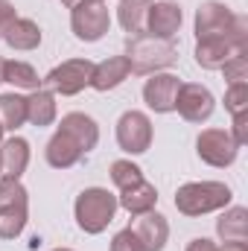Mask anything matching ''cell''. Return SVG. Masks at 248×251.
I'll use <instances>...</instances> for the list:
<instances>
[{
	"mask_svg": "<svg viewBox=\"0 0 248 251\" xmlns=\"http://www.w3.org/2000/svg\"><path fill=\"white\" fill-rule=\"evenodd\" d=\"M234 199V193L222 181H190L175 193V207L184 216H204L213 210L228 207Z\"/></svg>",
	"mask_w": 248,
	"mask_h": 251,
	"instance_id": "cell-1",
	"label": "cell"
},
{
	"mask_svg": "<svg viewBox=\"0 0 248 251\" xmlns=\"http://www.w3.org/2000/svg\"><path fill=\"white\" fill-rule=\"evenodd\" d=\"M117 196L108 193L105 187H88L79 193L76 199V225L85 231V234H102L111 222H114V213H117Z\"/></svg>",
	"mask_w": 248,
	"mask_h": 251,
	"instance_id": "cell-2",
	"label": "cell"
},
{
	"mask_svg": "<svg viewBox=\"0 0 248 251\" xmlns=\"http://www.w3.org/2000/svg\"><path fill=\"white\" fill-rule=\"evenodd\" d=\"M125 59L131 73H158L170 64H175L178 59V50L173 41H164V38H152V35H134L125 47Z\"/></svg>",
	"mask_w": 248,
	"mask_h": 251,
	"instance_id": "cell-3",
	"label": "cell"
},
{
	"mask_svg": "<svg viewBox=\"0 0 248 251\" xmlns=\"http://www.w3.org/2000/svg\"><path fill=\"white\" fill-rule=\"evenodd\" d=\"M111 26V15H108V6L102 0H82L70 9V29L79 41H99Z\"/></svg>",
	"mask_w": 248,
	"mask_h": 251,
	"instance_id": "cell-4",
	"label": "cell"
},
{
	"mask_svg": "<svg viewBox=\"0 0 248 251\" xmlns=\"http://www.w3.org/2000/svg\"><path fill=\"white\" fill-rule=\"evenodd\" d=\"M91 76H94V62L88 59H67V62L56 64L50 73H47V88L53 94H62V97H76L79 91H85L91 85Z\"/></svg>",
	"mask_w": 248,
	"mask_h": 251,
	"instance_id": "cell-5",
	"label": "cell"
},
{
	"mask_svg": "<svg viewBox=\"0 0 248 251\" xmlns=\"http://www.w3.org/2000/svg\"><path fill=\"white\" fill-rule=\"evenodd\" d=\"M234 24H237V15L219 0H207L196 9V38L198 41H204V38H231Z\"/></svg>",
	"mask_w": 248,
	"mask_h": 251,
	"instance_id": "cell-6",
	"label": "cell"
},
{
	"mask_svg": "<svg viewBox=\"0 0 248 251\" xmlns=\"http://www.w3.org/2000/svg\"><path fill=\"white\" fill-rule=\"evenodd\" d=\"M196 152L210 167H231L240 155V146L234 143L231 131L225 128H204L196 140Z\"/></svg>",
	"mask_w": 248,
	"mask_h": 251,
	"instance_id": "cell-7",
	"label": "cell"
},
{
	"mask_svg": "<svg viewBox=\"0 0 248 251\" xmlns=\"http://www.w3.org/2000/svg\"><path fill=\"white\" fill-rule=\"evenodd\" d=\"M117 143L128 155H143L152 146V120L143 111H125L117 120Z\"/></svg>",
	"mask_w": 248,
	"mask_h": 251,
	"instance_id": "cell-8",
	"label": "cell"
},
{
	"mask_svg": "<svg viewBox=\"0 0 248 251\" xmlns=\"http://www.w3.org/2000/svg\"><path fill=\"white\" fill-rule=\"evenodd\" d=\"M216 108V100L213 94L204 88V85H196V82H181L178 88V97H175V111L184 117L187 123H204Z\"/></svg>",
	"mask_w": 248,
	"mask_h": 251,
	"instance_id": "cell-9",
	"label": "cell"
},
{
	"mask_svg": "<svg viewBox=\"0 0 248 251\" xmlns=\"http://www.w3.org/2000/svg\"><path fill=\"white\" fill-rule=\"evenodd\" d=\"M181 79L173 73H152V79H146L143 85V100L155 114H170L175 111V97H178Z\"/></svg>",
	"mask_w": 248,
	"mask_h": 251,
	"instance_id": "cell-10",
	"label": "cell"
},
{
	"mask_svg": "<svg viewBox=\"0 0 248 251\" xmlns=\"http://www.w3.org/2000/svg\"><path fill=\"white\" fill-rule=\"evenodd\" d=\"M181 21H184V12L178 3L173 0H164V3H155L146 15V32L152 38H164L170 41L178 29H181Z\"/></svg>",
	"mask_w": 248,
	"mask_h": 251,
	"instance_id": "cell-11",
	"label": "cell"
},
{
	"mask_svg": "<svg viewBox=\"0 0 248 251\" xmlns=\"http://www.w3.org/2000/svg\"><path fill=\"white\" fill-rule=\"evenodd\" d=\"M131 231L137 234V240L143 243V251H164L167 240H170V225L161 213L149 210V213H140L137 222L131 225Z\"/></svg>",
	"mask_w": 248,
	"mask_h": 251,
	"instance_id": "cell-12",
	"label": "cell"
},
{
	"mask_svg": "<svg viewBox=\"0 0 248 251\" xmlns=\"http://www.w3.org/2000/svg\"><path fill=\"white\" fill-rule=\"evenodd\" d=\"M59 131H64L67 137H73V140L79 143L82 152H91V149L99 143V126H97V120L88 117V114H82V111H70V114H64Z\"/></svg>",
	"mask_w": 248,
	"mask_h": 251,
	"instance_id": "cell-13",
	"label": "cell"
},
{
	"mask_svg": "<svg viewBox=\"0 0 248 251\" xmlns=\"http://www.w3.org/2000/svg\"><path fill=\"white\" fill-rule=\"evenodd\" d=\"M29 167V143L24 137H9L6 143H0V173L9 178H21Z\"/></svg>",
	"mask_w": 248,
	"mask_h": 251,
	"instance_id": "cell-14",
	"label": "cell"
},
{
	"mask_svg": "<svg viewBox=\"0 0 248 251\" xmlns=\"http://www.w3.org/2000/svg\"><path fill=\"white\" fill-rule=\"evenodd\" d=\"M128 73H131V67H128V59L125 56H111V59H105V62L94 64V76H91V88H97V91H114L117 85H123L125 79H128Z\"/></svg>",
	"mask_w": 248,
	"mask_h": 251,
	"instance_id": "cell-15",
	"label": "cell"
},
{
	"mask_svg": "<svg viewBox=\"0 0 248 251\" xmlns=\"http://www.w3.org/2000/svg\"><path fill=\"white\" fill-rule=\"evenodd\" d=\"M0 38L12 47V50H35L41 44V26L29 18H15L3 32Z\"/></svg>",
	"mask_w": 248,
	"mask_h": 251,
	"instance_id": "cell-16",
	"label": "cell"
},
{
	"mask_svg": "<svg viewBox=\"0 0 248 251\" xmlns=\"http://www.w3.org/2000/svg\"><path fill=\"white\" fill-rule=\"evenodd\" d=\"M231 56H237V47L231 44V38H204L196 44V62L204 70H222V64Z\"/></svg>",
	"mask_w": 248,
	"mask_h": 251,
	"instance_id": "cell-17",
	"label": "cell"
},
{
	"mask_svg": "<svg viewBox=\"0 0 248 251\" xmlns=\"http://www.w3.org/2000/svg\"><path fill=\"white\" fill-rule=\"evenodd\" d=\"M44 155H47V164H50V167H56V170H67V167H73L85 152L79 149V143H76L73 137H67L64 131H56V134L47 140Z\"/></svg>",
	"mask_w": 248,
	"mask_h": 251,
	"instance_id": "cell-18",
	"label": "cell"
},
{
	"mask_svg": "<svg viewBox=\"0 0 248 251\" xmlns=\"http://www.w3.org/2000/svg\"><path fill=\"white\" fill-rule=\"evenodd\" d=\"M117 204H120V207H125L128 213H134V216L149 213V210L158 204V190H155V184H149V181L143 178V181H140V184H134V187L120 190Z\"/></svg>",
	"mask_w": 248,
	"mask_h": 251,
	"instance_id": "cell-19",
	"label": "cell"
},
{
	"mask_svg": "<svg viewBox=\"0 0 248 251\" xmlns=\"http://www.w3.org/2000/svg\"><path fill=\"white\" fill-rule=\"evenodd\" d=\"M56 94L53 91H44V88H38V91H32L29 97H26V123L32 126H50L56 120Z\"/></svg>",
	"mask_w": 248,
	"mask_h": 251,
	"instance_id": "cell-20",
	"label": "cell"
},
{
	"mask_svg": "<svg viewBox=\"0 0 248 251\" xmlns=\"http://www.w3.org/2000/svg\"><path fill=\"white\" fill-rule=\"evenodd\" d=\"M152 3L149 0H120L117 9V21L128 35H143L146 32V15H149Z\"/></svg>",
	"mask_w": 248,
	"mask_h": 251,
	"instance_id": "cell-21",
	"label": "cell"
},
{
	"mask_svg": "<svg viewBox=\"0 0 248 251\" xmlns=\"http://www.w3.org/2000/svg\"><path fill=\"white\" fill-rule=\"evenodd\" d=\"M216 234L222 237V243L248 240V210L246 207H228L216 222Z\"/></svg>",
	"mask_w": 248,
	"mask_h": 251,
	"instance_id": "cell-22",
	"label": "cell"
},
{
	"mask_svg": "<svg viewBox=\"0 0 248 251\" xmlns=\"http://www.w3.org/2000/svg\"><path fill=\"white\" fill-rule=\"evenodd\" d=\"M26 123V97L21 94H0V128L3 131H18Z\"/></svg>",
	"mask_w": 248,
	"mask_h": 251,
	"instance_id": "cell-23",
	"label": "cell"
},
{
	"mask_svg": "<svg viewBox=\"0 0 248 251\" xmlns=\"http://www.w3.org/2000/svg\"><path fill=\"white\" fill-rule=\"evenodd\" d=\"M3 82H9L12 88H21V91H38L41 88V82L44 79H38V73H35V67L26 62H6L3 67Z\"/></svg>",
	"mask_w": 248,
	"mask_h": 251,
	"instance_id": "cell-24",
	"label": "cell"
},
{
	"mask_svg": "<svg viewBox=\"0 0 248 251\" xmlns=\"http://www.w3.org/2000/svg\"><path fill=\"white\" fill-rule=\"evenodd\" d=\"M26 228V207H0V240H18Z\"/></svg>",
	"mask_w": 248,
	"mask_h": 251,
	"instance_id": "cell-25",
	"label": "cell"
},
{
	"mask_svg": "<svg viewBox=\"0 0 248 251\" xmlns=\"http://www.w3.org/2000/svg\"><path fill=\"white\" fill-rule=\"evenodd\" d=\"M26 201L29 193L21 184V178H9V176L0 178V207H26Z\"/></svg>",
	"mask_w": 248,
	"mask_h": 251,
	"instance_id": "cell-26",
	"label": "cell"
},
{
	"mask_svg": "<svg viewBox=\"0 0 248 251\" xmlns=\"http://www.w3.org/2000/svg\"><path fill=\"white\" fill-rule=\"evenodd\" d=\"M111 181L120 190H128L143 181V170L137 164H131V161H114L111 164Z\"/></svg>",
	"mask_w": 248,
	"mask_h": 251,
	"instance_id": "cell-27",
	"label": "cell"
},
{
	"mask_svg": "<svg viewBox=\"0 0 248 251\" xmlns=\"http://www.w3.org/2000/svg\"><path fill=\"white\" fill-rule=\"evenodd\" d=\"M225 108L231 111V117L248 114V82H234L225 91Z\"/></svg>",
	"mask_w": 248,
	"mask_h": 251,
	"instance_id": "cell-28",
	"label": "cell"
},
{
	"mask_svg": "<svg viewBox=\"0 0 248 251\" xmlns=\"http://www.w3.org/2000/svg\"><path fill=\"white\" fill-rule=\"evenodd\" d=\"M222 70H225L228 85H234V82H248V53H237V56H231L228 62L222 64Z\"/></svg>",
	"mask_w": 248,
	"mask_h": 251,
	"instance_id": "cell-29",
	"label": "cell"
},
{
	"mask_svg": "<svg viewBox=\"0 0 248 251\" xmlns=\"http://www.w3.org/2000/svg\"><path fill=\"white\" fill-rule=\"evenodd\" d=\"M111 251H143V243L137 240V234H134L131 228H123V231L114 234V240H111Z\"/></svg>",
	"mask_w": 248,
	"mask_h": 251,
	"instance_id": "cell-30",
	"label": "cell"
},
{
	"mask_svg": "<svg viewBox=\"0 0 248 251\" xmlns=\"http://www.w3.org/2000/svg\"><path fill=\"white\" fill-rule=\"evenodd\" d=\"M231 137H234V143L243 149L248 143V114H237L234 117V131H231Z\"/></svg>",
	"mask_w": 248,
	"mask_h": 251,
	"instance_id": "cell-31",
	"label": "cell"
},
{
	"mask_svg": "<svg viewBox=\"0 0 248 251\" xmlns=\"http://www.w3.org/2000/svg\"><path fill=\"white\" fill-rule=\"evenodd\" d=\"M15 18H18L15 6H12L9 0H0V32H3V29H6V26H9V24L15 21Z\"/></svg>",
	"mask_w": 248,
	"mask_h": 251,
	"instance_id": "cell-32",
	"label": "cell"
},
{
	"mask_svg": "<svg viewBox=\"0 0 248 251\" xmlns=\"http://www.w3.org/2000/svg\"><path fill=\"white\" fill-rule=\"evenodd\" d=\"M187 251H219V246L213 240H207V237H196V240H190Z\"/></svg>",
	"mask_w": 248,
	"mask_h": 251,
	"instance_id": "cell-33",
	"label": "cell"
},
{
	"mask_svg": "<svg viewBox=\"0 0 248 251\" xmlns=\"http://www.w3.org/2000/svg\"><path fill=\"white\" fill-rule=\"evenodd\" d=\"M219 251H248V243L246 240H234V243H225Z\"/></svg>",
	"mask_w": 248,
	"mask_h": 251,
	"instance_id": "cell-34",
	"label": "cell"
},
{
	"mask_svg": "<svg viewBox=\"0 0 248 251\" xmlns=\"http://www.w3.org/2000/svg\"><path fill=\"white\" fill-rule=\"evenodd\" d=\"M64 6H67V9H73V6H76V3H82V0H62Z\"/></svg>",
	"mask_w": 248,
	"mask_h": 251,
	"instance_id": "cell-35",
	"label": "cell"
},
{
	"mask_svg": "<svg viewBox=\"0 0 248 251\" xmlns=\"http://www.w3.org/2000/svg\"><path fill=\"white\" fill-rule=\"evenodd\" d=\"M3 67H6V59H0V82H3Z\"/></svg>",
	"mask_w": 248,
	"mask_h": 251,
	"instance_id": "cell-36",
	"label": "cell"
},
{
	"mask_svg": "<svg viewBox=\"0 0 248 251\" xmlns=\"http://www.w3.org/2000/svg\"><path fill=\"white\" fill-rule=\"evenodd\" d=\"M53 251H73V249H53Z\"/></svg>",
	"mask_w": 248,
	"mask_h": 251,
	"instance_id": "cell-37",
	"label": "cell"
},
{
	"mask_svg": "<svg viewBox=\"0 0 248 251\" xmlns=\"http://www.w3.org/2000/svg\"><path fill=\"white\" fill-rule=\"evenodd\" d=\"M0 143H3V128H0Z\"/></svg>",
	"mask_w": 248,
	"mask_h": 251,
	"instance_id": "cell-38",
	"label": "cell"
},
{
	"mask_svg": "<svg viewBox=\"0 0 248 251\" xmlns=\"http://www.w3.org/2000/svg\"><path fill=\"white\" fill-rule=\"evenodd\" d=\"M102 3H105V0H102Z\"/></svg>",
	"mask_w": 248,
	"mask_h": 251,
	"instance_id": "cell-39",
	"label": "cell"
}]
</instances>
